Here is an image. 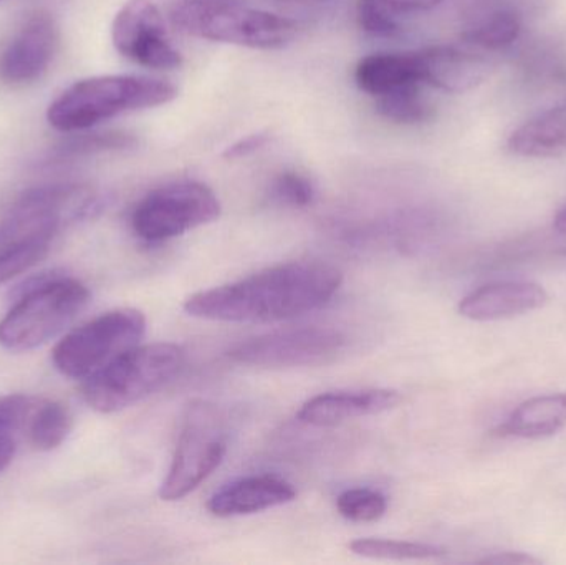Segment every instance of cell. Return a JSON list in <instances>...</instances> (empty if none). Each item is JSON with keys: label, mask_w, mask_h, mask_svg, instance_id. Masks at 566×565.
I'll use <instances>...</instances> for the list:
<instances>
[{"label": "cell", "mask_w": 566, "mask_h": 565, "mask_svg": "<svg viewBox=\"0 0 566 565\" xmlns=\"http://www.w3.org/2000/svg\"><path fill=\"white\" fill-rule=\"evenodd\" d=\"M342 285L338 269L325 262L274 265L231 284L186 299V314L206 321L269 324L289 321L325 305Z\"/></svg>", "instance_id": "cell-1"}, {"label": "cell", "mask_w": 566, "mask_h": 565, "mask_svg": "<svg viewBox=\"0 0 566 565\" xmlns=\"http://www.w3.org/2000/svg\"><path fill=\"white\" fill-rule=\"evenodd\" d=\"M98 199L78 186H50L23 195L0 221V285L39 264L66 221L95 211Z\"/></svg>", "instance_id": "cell-2"}, {"label": "cell", "mask_w": 566, "mask_h": 565, "mask_svg": "<svg viewBox=\"0 0 566 565\" xmlns=\"http://www.w3.org/2000/svg\"><path fill=\"white\" fill-rule=\"evenodd\" d=\"M178 90L166 80L142 75H106L82 80L50 105L46 118L60 132H78L135 109L166 105Z\"/></svg>", "instance_id": "cell-3"}, {"label": "cell", "mask_w": 566, "mask_h": 565, "mask_svg": "<svg viewBox=\"0 0 566 565\" xmlns=\"http://www.w3.org/2000/svg\"><path fill=\"white\" fill-rule=\"evenodd\" d=\"M171 20L188 35L259 50L283 49L298 33L293 20L244 0H178Z\"/></svg>", "instance_id": "cell-4"}, {"label": "cell", "mask_w": 566, "mask_h": 565, "mask_svg": "<svg viewBox=\"0 0 566 565\" xmlns=\"http://www.w3.org/2000/svg\"><path fill=\"white\" fill-rule=\"evenodd\" d=\"M185 362L179 345H136L86 378L83 398L99 414L125 410L171 384Z\"/></svg>", "instance_id": "cell-5"}, {"label": "cell", "mask_w": 566, "mask_h": 565, "mask_svg": "<svg viewBox=\"0 0 566 565\" xmlns=\"http://www.w3.org/2000/svg\"><path fill=\"white\" fill-rule=\"evenodd\" d=\"M90 302V291L76 279L40 275L22 289L19 301L0 322V345L27 352L62 334Z\"/></svg>", "instance_id": "cell-6"}, {"label": "cell", "mask_w": 566, "mask_h": 565, "mask_svg": "<svg viewBox=\"0 0 566 565\" xmlns=\"http://www.w3.org/2000/svg\"><path fill=\"white\" fill-rule=\"evenodd\" d=\"M228 428L216 405L195 400L186 407L178 447L163 481V501H179L198 490L224 460Z\"/></svg>", "instance_id": "cell-7"}, {"label": "cell", "mask_w": 566, "mask_h": 565, "mask_svg": "<svg viewBox=\"0 0 566 565\" xmlns=\"http://www.w3.org/2000/svg\"><path fill=\"white\" fill-rule=\"evenodd\" d=\"M146 317L136 308L106 312L60 341L53 364L70 378H88L145 337Z\"/></svg>", "instance_id": "cell-8"}, {"label": "cell", "mask_w": 566, "mask_h": 565, "mask_svg": "<svg viewBox=\"0 0 566 565\" xmlns=\"http://www.w3.org/2000/svg\"><path fill=\"white\" fill-rule=\"evenodd\" d=\"M221 211V202L209 186L171 182L153 189L136 205L132 228L143 241L163 242L218 221Z\"/></svg>", "instance_id": "cell-9"}, {"label": "cell", "mask_w": 566, "mask_h": 565, "mask_svg": "<svg viewBox=\"0 0 566 565\" xmlns=\"http://www.w3.org/2000/svg\"><path fill=\"white\" fill-rule=\"evenodd\" d=\"M345 345V335L335 328H286L241 342L228 352V357L251 367H310L333 360Z\"/></svg>", "instance_id": "cell-10"}, {"label": "cell", "mask_w": 566, "mask_h": 565, "mask_svg": "<svg viewBox=\"0 0 566 565\" xmlns=\"http://www.w3.org/2000/svg\"><path fill=\"white\" fill-rule=\"evenodd\" d=\"M115 49L132 62L148 69L172 70L182 56L168 39L161 10L153 0H128L113 20Z\"/></svg>", "instance_id": "cell-11"}, {"label": "cell", "mask_w": 566, "mask_h": 565, "mask_svg": "<svg viewBox=\"0 0 566 565\" xmlns=\"http://www.w3.org/2000/svg\"><path fill=\"white\" fill-rule=\"evenodd\" d=\"M422 85L448 93H464L481 85L491 63L474 46L436 45L415 52Z\"/></svg>", "instance_id": "cell-12"}, {"label": "cell", "mask_w": 566, "mask_h": 565, "mask_svg": "<svg viewBox=\"0 0 566 565\" xmlns=\"http://www.w3.org/2000/svg\"><path fill=\"white\" fill-rule=\"evenodd\" d=\"M59 32L49 13H36L0 56V76L7 83H30L40 79L55 55Z\"/></svg>", "instance_id": "cell-13"}, {"label": "cell", "mask_w": 566, "mask_h": 565, "mask_svg": "<svg viewBox=\"0 0 566 565\" xmlns=\"http://www.w3.org/2000/svg\"><path fill=\"white\" fill-rule=\"evenodd\" d=\"M548 301V292L535 282H491L465 295L459 304V314L475 322L505 321L538 311Z\"/></svg>", "instance_id": "cell-14"}, {"label": "cell", "mask_w": 566, "mask_h": 565, "mask_svg": "<svg viewBox=\"0 0 566 565\" xmlns=\"http://www.w3.org/2000/svg\"><path fill=\"white\" fill-rule=\"evenodd\" d=\"M401 394L388 388L371 390L328 391L302 405L296 418L312 427H336L355 418L385 414L401 404Z\"/></svg>", "instance_id": "cell-15"}, {"label": "cell", "mask_w": 566, "mask_h": 565, "mask_svg": "<svg viewBox=\"0 0 566 565\" xmlns=\"http://www.w3.org/2000/svg\"><path fill=\"white\" fill-rule=\"evenodd\" d=\"M296 491L289 481L274 474L241 478L212 494L208 510L218 517L248 516L295 501Z\"/></svg>", "instance_id": "cell-16"}, {"label": "cell", "mask_w": 566, "mask_h": 565, "mask_svg": "<svg viewBox=\"0 0 566 565\" xmlns=\"http://www.w3.org/2000/svg\"><path fill=\"white\" fill-rule=\"evenodd\" d=\"M507 149L522 158H554L566 151V102L532 116L512 132Z\"/></svg>", "instance_id": "cell-17"}, {"label": "cell", "mask_w": 566, "mask_h": 565, "mask_svg": "<svg viewBox=\"0 0 566 565\" xmlns=\"http://www.w3.org/2000/svg\"><path fill=\"white\" fill-rule=\"evenodd\" d=\"M565 427L566 394L542 395L518 405L497 428V435L538 440L554 437Z\"/></svg>", "instance_id": "cell-18"}, {"label": "cell", "mask_w": 566, "mask_h": 565, "mask_svg": "<svg viewBox=\"0 0 566 565\" xmlns=\"http://www.w3.org/2000/svg\"><path fill=\"white\" fill-rule=\"evenodd\" d=\"M355 82L368 95L378 96L409 85H422L412 53H375L359 60Z\"/></svg>", "instance_id": "cell-19"}, {"label": "cell", "mask_w": 566, "mask_h": 565, "mask_svg": "<svg viewBox=\"0 0 566 565\" xmlns=\"http://www.w3.org/2000/svg\"><path fill=\"white\" fill-rule=\"evenodd\" d=\"M72 430V415L59 401L39 400L27 425L30 444L39 451L59 448Z\"/></svg>", "instance_id": "cell-20"}, {"label": "cell", "mask_w": 566, "mask_h": 565, "mask_svg": "<svg viewBox=\"0 0 566 565\" xmlns=\"http://www.w3.org/2000/svg\"><path fill=\"white\" fill-rule=\"evenodd\" d=\"M36 401L27 395L0 398V473L12 463Z\"/></svg>", "instance_id": "cell-21"}, {"label": "cell", "mask_w": 566, "mask_h": 565, "mask_svg": "<svg viewBox=\"0 0 566 565\" xmlns=\"http://www.w3.org/2000/svg\"><path fill=\"white\" fill-rule=\"evenodd\" d=\"M521 17L514 10H497L484 20L481 25L464 33L465 45L485 52H497L507 49L521 35Z\"/></svg>", "instance_id": "cell-22"}, {"label": "cell", "mask_w": 566, "mask_h": 565, "mask_svg": "<svg viewBox=\"0 0 566 565\" xmlns=\"http://www.w3.org/2000/svg\"><path fill=\"white\" fill-rule=\"evenodd\" d=\"M348 550L366 559L385 561H428L446 556V550L432 544L409 543V541L392 540H356Z\"/></svg>", "instance_id": "cell-23"}, {"label": "cell", "mask_w": 566, "mask_h": 565, "mask_svg": "<svg viewBox=\"0 0 566 565\" xmlns=\"http://www.w3.org/2000/svg\"><path fill=\"white\" fill-rule=\"evenodd\" d=\"M379 115L402 125H416L431 118L432 108L421 93V85L402 86L376 98Z\"/></svg>", "instance_id": "cell-24"}, {"label": "cell", "mask_w": 566, "mask_h": 565, "mask_svg": "<svg viewBox=\"0 0 566 565\" xmlns=\"http://www.w3.org/2000/svg\"><path fill=\"white\" fill-rule=\"evenodd\" d=\"M336 510L352 523H375L388 511V500L379 491L355 488L339 494Z\"/></svg>", "instance_id": "cell-25"}, {"label": "cell", "mask_w": 566, "mask_h": 565, "mask_svg": "<svg viewBox=\"0 0 566 565\" xmlns=\"http://www.w3.org/2000/svg\"><path fill=\"white\" fill-rule=\"evenodd\" d=\"M356 19L366 33L381 39H392L401 30L392 19V10H389L381 0H358Z\"/></svg>", "instance_id": "cell-26"}, {"label": "cell", "mask_w": 566, "mask_h": 565, "mask_svg": "<svg viewBox=\"0 0 566 565\" xmlns=\"http://www.w3.org/2000/svg\"><path fill=\"white\" fill-rule=\"evenodd\" d=\"M272 195L282 205L306 208L315 199V186L302 172L285 171L274 179Z\"/></svg>", "instance_id": "cell-27"}, {"label": "cell", "mask_w": 566, "mask_h": 565, "mask_svg": "<svg viewBox=\"0 0 566 565\" xmlns=\"http://www.w3.org/2000/svg\"><path fill=\"white\" fill-rule=\"evenodd\" d=\"M135 139L126 133H95L73 138L63 145V155H86V153L109 151V149L129 148Z\"/></svg>", "instance_id": "cell-28"}, {"label": "cell", "mask_w": 566, "mask_h": 565, "mask_svg": "<svg viewBox=\"0 0 566 565\" xmlns=\"http://www.w3.org/2000/svg\"><path fill=\"white\" fill-rule=\"evenodd\" d=\"M269 142H271V135H269V133H252V135L245 136V138H241L239 142L232 143L231 146H228V148L224 149V153H222V156H224L226 159L245 158V156L252 155V153L264 148Z\"/></svg>", "instance_id": "cell-29"}, {"label": "cell", "mask_w": 566, "mask_h": 565, "mask_svg": "<svg viewBox=\"0 0 566 565\" xmlns=\"http://www.w3.org/2000/svg\"><path fill=\"white\" fill-rule=\"evenodd\" d=\"M392 12H422L438 7L442 0H381Z\"/></svg>", "instance_id": "cell-30"}, {"label": "cell", "mask_w": 566, "mask_h": 565, "mask_svg": "<svg viewBox=\"0 0 566 565\" xmlns=\"http://www.w3.org/2000/svg\"><path fill=\"white\" fill-rule=\"evenodd\" d=\"M482 563L495 565H531L541 564V561L525 553H499L495 554V556L488 557V559L482 561Z\"/></svg>", "instance_id": "cell-31"}, {"label": "cell", "mask_w": 566, "mask_h": 565, "mask_svg": "<svg viewBox=\"0 0 566 565\" xmlns=\"http://www.w3.org/2000/svg\"><path fill=\"white\" fill-rule=\"evenodd\" d=\"M554 224L558 232L566 234V206H564V208L557 212V216H555Z\"/></svg>", "instance_id": "cell-32"}, {"label": "cell", "mask_w": 566, "mask_h": 565, "mask_svg": "<svg viewBox=\"0 0 566 565\" xmlns=\"http://www.w3.org/2000/svg\"><path fill=\"white\" fill-rule=\"evenodd\" d=\"M244 2H248V0H244Z\"/></svg>", "instance_id": "cell-33"}]
</instances>
